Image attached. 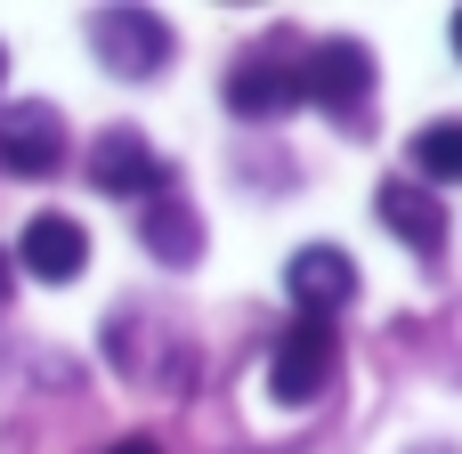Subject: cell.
I'll return each instance as SVG.
<instances>
[{"label": "cell", "instance_id": "cell-1", "mask_svg": "<svg viewBox=\"0 0 462 454\" xmlns=\"http://www.w3.org/2000/svg\"><path fill=\"white\" fill-rule=\"evenodd\" d=\"M300 97H317L333 122H365V106H374V49L365 41H317L309 57H300Z\"/></svg>", "mask_w": 462, "mask_h": 454}, {"label": "cell", "instance_id": "cell-2", "mask_svg": "<svg viewBox=\"0 0 462 454\" xmlns=\"http://www.w3.org/2000/svg\"><path fill=\"white\" fill-rule=\"evenodd\" d=\"M89 49H97L106 73L146 81V73L171 65V24H162L154 8H97V16H89Z\"/></svg>", "mask_w": 462, "mask_h": 454}, {"label": "cell", "instance_id": "cell-3", "mask_svg": "<svg viewBox=\"0 0 462 454\" xmlns=\"http://www.w3.org/2000/svg\"><path fill=\"white\" fill-rule=\"evenodd\" d=\"M333 366H341V341H333V325L300 317L292 333H276V357H268V390H276V406H309V398H325Z\"/></svg>", "mask_w": 462, "mask_h": 454}, {"label": "cell", "instance_id": "cell-4", "mask_svg": "<svg viewBox=\"0 0 462 454\" xmlns=\"http://www.w3.org/2000/svg\"><path fill=\"white\" fill-rule=\"evenodd\" d=\"M65 154H73V146H65L57 106H41V97L0 106V171H8V179H57Z\"/></svg>", "mask_w": 462, "mask_h": 454}, {"label": "cell", "instance_id": "cell-5", "mask_svg": "<svg viewBox=\"0 0 462 454\" xmlns=\"http://www.w3.org/2000/svg\"><path fill=\"white\" fill-rule=\"evenodd\" d=\"M292 106H309V97H300V65H292L284 49H244V57L227 65V114L276 122V114H292Z\"/></svg>", "mask_w": 462, "mask_h": 454}, {"label": "cell", "instance_id": "cell-6", "mask_svg": "<svg viewBox=\"0 0 462 454\" xmlns=\"http://www.w3.org/2000/svg\"><path fill=\"white\" fill-rule=\"evenodd\" d=\"M162 154L146 146V130H97L89 138V187L97 195H122V203H146V195H162Z\"/></svg>", "mask_w": 462, "mask_h": 454}, {"label": "cell", "instance_id": "cell-7", "mask_svg": "<svg viewBox=\"0 0 462 454\" xmlns=\"http://www.w3.org/2000/svg\"><path fill=\"white\" fill-rule=\"evenodd\" d=\"M284 292H292V309H300V317L333 325V309H349V301H357V260H349L341 244H300V252L284 260Z\"/></svg>", "mask_w": 462, "mask_h": 454}, {"label": "cell", "instance_id": "cell-8", "mask_svg": "<svg viewBox=\"0 0 462 454\" xmlns=\"http://www.w3.org/2000/svg\"><path fill=\"white\" fill-rule=\"evenodd\" d=\"M81 260H89L81 219H65V211L24 219V236H16V268H24L32 284H73V276H81Z\"/></svg>", "mask_w": 462, "mask_h": 454}, {"label": "cell", "instance_id": "cell-9", "mask_svg": "<svg viewBox=\"0 0 462 454\" xmlns=\"http://www.w3.org/2000/svg\"><path fill=\"white\" fill-rule=\"evenodd\" d=\"M374 211H382V227H390L406 252H422V260H439V252H447V211H439V195H430V187H414V179H382Z\"/></svg>", "mask_w": 462, "mask_h": 454}, {"label": "cell", "instance_id": "cell-10", "mask_svg": "<svg viewBox=\"0 0 462 454\" xmlns=\"http://www.w3.org/2000/svg\"><path fill=\"white\" fill-rule=\"evenodd\" d=\"M138 244H146L162 268H195V260H203V219L162 187V195H146V203H138Z\"/></svg>", "mask_w": 462, "mask_h": 454}, {"label": "cell", "instance_id": "cell-11", "mask_svg": "<svg viewBox=\"0 0 462 454\" xmlns=\"http://www.w3.org/2000/svg\"><path fill=\"white\" fill-rule=\"evenodd\" d=\"M406 162H414L422 179H439V187L462 179V122H455V114H447V122H422L414 146H406ZM422 179H414V187H422Z\"/></svg>", "mask_w": 462, "mask_h": 454}, {"label": "cell", "instance_id": "cell-12", "mask_svg": "<svg viewBox=\"0 0 462 454\" xmlns=\"http://www.w3.org/2000/svg\"><path fill=\"white\" fill-rule=\"evenodd\" d=\"M106 454H162V447H154V439L138 431V439H114V447H106Z\"/></svg>", "mask_w": 462, "mask_h": 454}, {"label": "cell", "instance_id": "cell-13", "mask_svg": "<svg viewBox=\"0 0 462 454\" xmlns=\"http://www.w3.org/2000/svg\"><path fill=\"white\" fill-rule=\"evenodd\" d=\"M8 276H16V260H8V252H0V292H8Z\"/></svg>", "mask_w": 462, "mask_h": 454}, {"label": "cell", "instance_id": "cell-14", "mask_svg": "<svg viewBox=\"0 0 462 454\" xmlns=\"http://www.w3.org/2000/svg\"><path fill=\"white\" fill-rule=\"evenodd\" d=\"M455 57H462V8H455Z\"/></svg>", "mask_w": 462, "mask_h": 454}, {"label": "cell", "instance_id": "cell-15", "mask_svg": "<svg viewBox=\"0 0 462 454\" xmlns=\"http://www.w3.org/2000/svg\"><path fill=\"white\" fill-rule=\"evenodd\" d=\"M0 81H8V49H0Z\"/></svg>", "mask_w": 462, "mask_h": 454}]
</instances>
